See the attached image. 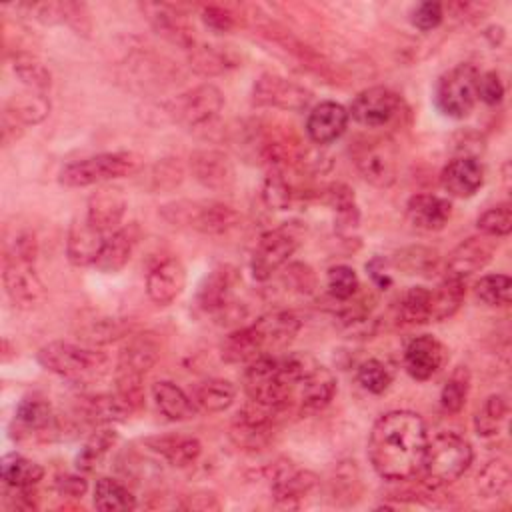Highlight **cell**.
Instances as JSON below:
<instances>
[{
	"instance_id": "cell-1",
	"label": "cell",
	"mask_w": 512,
	"mask_h": 512,
	"mask_svg": "<svg viewBox=\"0 0 512 512\" xmlns=\"http://www.w3.org/2000/svg\"><path fill=\"white\" fill-rule=\"evenodd\" d=\"M428 444L424 420L412 410L382 414L368 436V460L384 480H410L422 470Z\"/></svg>"
},
{
	"instance_id": "cell-2",
	"label": "cell",
	"mask_w": 512,
	"mask_h": 512,
	"mask_svg": "<svg viewBox=\"0 0 512 512\" xmlns=\"http://www.w3.org/2000/svg\"><path fill=\"white\" fill-rule=\"evenodd\" d=\"M38 362L44 370L82 386L100 382L110 372V358L106 352L64 340L44 344L38 350Z\"/></svg>"
},
{
	"instance_id": "cell-3",
	"label": "cell",
	"mask_w": 512,
	"mask_h": 512,
	"mask_svg": "<svg viewBox=\"0 0 512 512\" xmlns=\"http://www.w3.org/2000/svg\"><path fill=\"white\" fill-rule=\"evenodd\" d=\"M160 356V342L152 332L134 334L122 346L116 364V394L126 400L134 410L144 404L142 380Z\"/></svg>"
},
{
	"instance_id": "cell-4",
	"label": "cell",
	"mask_w": 512,
	"mask_h": 512,
	"mask_svg": "<svg viewBox=\"0 0 512 512\" xmlns=\"http://www.w3.org/2000/svg\"><path fill=\"white\" fill-rule=\"evenodd\" d=\"M472 446L456 432H438L436 436H428L422 474L428 486L442 488L458 480L468 466L472 464Z\"/></svg>"
},
{
	"instance_id": "cell-5",
	"label": "cell",
	"mask_w": 512,
	"mask_h": 512,
	"mask_svg": "<svg viewBox=\"0 0 512 512\" xmlns=\"http://www.w3.org/2000/svg\"><path fill=\"white\" fill-rule=\"evenodd\" d=\"M160 216L172 226L190 228L210 236L226 234L240 222V214L218 200H174L160 206Z\"/></svg>"
},
{
	"instance_id": "cell-6",
	"label": "cell",
	"mask_w": 512,
	"mask_h": 512,
	"mask_svg": "<svg viewBox=\"0 0 512 512\" xmlns=\"http://www.w3.org/2000/svg\"><path fill=\"white\" fill-rule=\"evenodd\" d=\"M140 170L142 158L134 152H102L66 164L60 170L58 180L68 188H84L124 176H134Z\"/></svg>"
},
{
	"instance_id": "cell-7",
	"label": "cell",
	"mask_w": 512,
	"mask_h": 512,
	"mask_svg": "<svg viewBox=\"0 0 512 512\" xmlns=\"http://www.w3.org/2000/svg\"><path fill=\"white\" fill-rule=\"evenodd\" d=\"M246 398L270 408L288 412L294 406V390L282 372L280 358L264 354L246 364L242 374Z\"/></svg>"
},
{
	"instance_id": "cell-8",
	"label": "cell",
	"mask_w": 512,
	"mask_h": 512,
	"mask_svg": "<svg viewBox=\"0 0 512 512\" xmlns=\"http://www.w3.org/2000/svg\"><path fill=\"white\" fill-rule=\"evenodd\" d=\"M478 76L472 64H458L444 72L434 90L436 108L448 118H466L478 102Z\"/></svg>"
},
{
	"instance_id": "cell-9",
	"label": "cell",
	"mask_w": 512,
	"mask_h": 512,
	"mask_svg": "<svg viewBox=\"0 0 512 512\" xmlns=\"http://www.w3.org/2000/svg\"><path fill=\"white\" fill-rule=\"evenodd\" d=\"M302 228L296 222H286L278 228L264 232L252 252L250 272L256 280L264 282L272 278L284 264H288L290 256L300 246Z\"/></svg>"
},
{
	"instance_id": "cell-10",
	"label": "cell",
	"mask_w": 512,
	"mask_h": 512,
	"mask_svg": "<svg viewBox=\"0 0 512 512\" xmlns=\"http://www.w3.org/2000/svg\"><path fill=\"white\" fill-rule=\"evenodd\" d=\"M284 414L286 412L278 408L248 400L232 420L230 438L244 450H260L272 440V434Z\"/></svg>"
},
{
	"instance_id": "cell-11",
	"label": "cell",
	"mask_w": 512,
	"mask_h": 512,
	"mask_svg": "<svg viewBox=\"0 0 512 512\" xmlns=\"http://www.w3.org/2000/svg\"><path fill=\"white\" fill-rule=\"evenodd\" d=\"M224 108V94L218 86L206 82L178 94L168 104V114L186 128H202L210 124Z\"/></svg>"
},
{
	"instance_id": "cell-12",
	"label": "cell",
	"mask_w": 512,
	"mask_h": 512,
	"mask_svg": "<svg viewBox=\"0 0 512 512\" xmlns=\"http://www.w3.org/2000/svg\"><path fill=\"white\" fill-rule=\"evenodd\" d=\"M354 164L360 176L376 188H388L398 174V152L388 138H370L354 148Z\"/></svg>"
},
{
	"instance_id": "cell-13",
	"label": "cell",
	"mask_w": 512,
	"mask_h": 512,
	"mask_svg": "<svg viewBox=\"0 0 512 512\" xmlns=\"http://www.w3.org/2000/svg\"><path fill=\"white\" fill-rule=\"evenodd\" d=\"M252 102L256 106L278 108L286 112L306 110L312 102V92L284 76L278 74H262L252 88Z\"/></svg>"
},
{
	"instance_id": "cell-14",
	"label": "cell",
	"mask_w": 512,
	"mask_h": 512,
	"mask_svg": "<svg viewBox=\"0 0 512 512\" xmlns=\"http://www.w3.org/2000/svg\"><path fill=\"white\" fill-rule=\"evenodd\" d=\"M402 112V98L384 86L362 90L350 104L348 116L366 128H384L392 124Z\"/></svg>"
},
{
	"instance_id": "cell-15",
	"label": "cell",
	"mask_w": 512,
	"mask_h": 512,
	"mask_svg": "<svg viewBox=\"0 0 512 512\" xmlns=\"http://www.w3.org/2000/svg\"><path fill=\"white\" fill-rule=\"evenodd\" d=\"M60 432L58 418L52 412V406L46 398L32 394L20 400L12 420V438H40L48 440L52 434Z\"/></svg>"
},
{
	"instance_id": "cell-16",
	"label": "cell",
	"mask_w": 512,
	"mask_h": 512,
	"mask_svg": "<svg viewBox=\"0 0 512 512\" xmlns=\"http://www.w3.org/2000/svg\"><path fill=\"white\" fill-rule=\"evenodd\" d=\"M4 290L14 306L22 310H30L38 306L44 296V284L36 272L32 260L20 258H4Z\"/></svg>"
},
{
	"instance_id": "cell-17",
	"label": "cell",
	"mask_w": 512,
	"mask_h": 512,
	"mask_svg": "<svg viewBox=\"0 0 512 512\" xmlns=\"http://www.w3.org/2000/svg\"><path fill=\"white\" fill-rule=\"evenodd\" d=\"M238 270L228 264L212 268L196 292V304L206 314H228L234 308V290L238 286Z\"/></svg>"
},
{
	"instance_id": "cell-18",
	"label": "cell",
	"mask_w": 512,
	"mask_h": 512,
	"mask_svg": "<svg viewBox=\"0 0 512 512\" xmlns=\"http://www.w3.org/2000/svg\"><path fill=\"white\" fill-rule=\"evenodd\" d=\"M190 172L198 184L208 190H230L236 180L232 160L214 148L196 150L190 156Z\"/></svg>"
},
{
	"instance_id": "cell-19",
	"label": "cell",
	"mask_w": 512,
	"mask_h": 512,
	"mask_svg": "<svg viewBox=\"0 0 512 512\" xmlns=\"http://www.w3.org/2000/svg\"><path fill=\"white\" fill-rule=\"evenodd\" d=\"M446 362V346L432 334H420L406 344L404 368L414 380L432 378Z\"/></svg>"
},
{
	"instance_id": "cell-20",
	"label": "cell",
	"mask_w": 512,
	"mask_h": 512,
	"mask_svg": "<svg viewBox=\"0 0 512 512\" xmlns=\"http://www.w3.org/2000/svg\"><path fill=\"white\" fill-rule=\"evenodd\" d=\"M152 28L164 36L168 42L192 50L194 44V30L188 22V18L170 4H158V2H146L140 6Z\"/></svg>"
},
{
	"instance_id": "cell-21",
	"label": "cell",
	"mask_w": 512,
	"mask_h": 512,
	"mask_svg": "<svg viewBox=\"0 0 512 512\" xmlns=\"http://www.w3.org/2000/svg\"><path fill=\"white\" fill-rule=\"evenodd\" d=\"M128 200L124 192L116 186H100L90 194L86 204V218L104 234H112L120 228V222L126 214Z\"/></svg>"
},
{
	"instance_id": "cell-22",
	"label": "cell",
	"mask_w": 512,
	"mask_h": 512,
	"mask_svg": "<svg viewBox=\"0 0 512 512\" xmlns=\"http://www.w3.org/2000/svg\"><path fill=\"white\" fill-rule=\"evenodd\" d=\"M442 188L454 198H470L484 184V168L472 154L452 158L440 174Z\"/></svg>"
},
{
	"instance_id": "cell-23",
	"label": "cell",
	"mask_w": 512,
	"mask_h": 512,
	"mask_svg": "<svg viewBox=\"0 0 512 512\" xmlns=\"http://www.w3.org/2000/svg\"><path fill=\"white\" fill-rule=\"evenodd\" d=\"M108 234L88 222L86 216L72 220L66 238V256L74 266H94Z\"/></svg>"
},
{
	"instance_id": "cell-24",
	"label": "cell",
	"mask_w": 512,
	"mask_h": 512,
	"mask_svg": "<svg viewBox=\"0 0 512 512\" xmlns=\"http://www.w3.org/2000/svg\"><path fill=\"white\" fill-rule=\"evenodd\" d=\"M186 286V268L178 258L158 262L146 276V294L158 306L172 304Z\"/></svg>"
},
{
	"instance_id": "cell-25",
	"label": "cell",
	"mask_w": 512,
	"mask_h": 512,
	"mask_svg": "<svg viewBox=\"0 0 512 512\" xmlns=\"http://www.w3.org/2000/svg\"><path fill=\"white\" fill-rule=\"evenodd\" d=\"M338 388L336 376L322 364H314L294 388V404L302 410H322L330 404Z\"/></svg>"
},
{
	"instance_id": "cell-26",
	"label": "cell",
	"mask_w": 512,
	"mask_h": 512,
	"mask_svg": "<svg viewBox=\"0 0 512 512\" xmlns=\"http://www.w3.org/2000/svg\"><path fill=\"white\" fill-rule=\"evenodd\" d=\"M494 254V240L492 236H470L464 242H460L446 260V274L468 278L470 274L482 270Z\"/></svg>"
},
{
	"instance_id": "cell-27",
	"label": "cell",
	"mask_w": 512,
	"mask_h": 512,
	"mask_svg": "<svg viewBox=\"0 0 512 512\" xmlns=\"http://www.w3.org/2000/svg\"><path fill=\"white\" fill-rule=\"evenodd\" d=\"M348 118V110L342 104L324 100L310 110L306 120V134L318 146L330 144L346 132Z\"/></svg>"
},
{
	"instance_id": "cell-28",
	"label": "cell",
	"mask_w": 512,
	"mask_h": 512,
	"mask_svg": "<svg viewBox=\"0 0 512 512\" xmlns=\"http://www.w3.org/2000/svg\"><path fill=\"white\" fill-rule=\"evenodd\" d=\"M252 328L256 330L264 354H272V352H280L284 348H288V344L296 338L298 330H300V318L294 312L288 310H276L270 314L260 316Z\"/></svg>"
},
{
	"instance_id": "cell-29",
	"label": "cell",
	"mask_w": 512,
	"mask_h": 512,
	"mask_svg": "<svg viewBox=\"0 0 512 512\" xmlns=\"http://www.w3.org/2000/svg\"><path fill=\"white\" fill-rule=\"evenodd\" d=\"M138 240H140V226L136 222L120 226L118 230L108 234L94 266L104 274L120 272L132 258Z\"/></svg>"
},
{
	"instance_id": "cell-30",
	"label": "cell",
	"mask_w": 512,
	"mask_h": 512,
	"mask_svg": "<svg viewBox=\"0 0 512 512\" xmlns=\"http://www.w3.org/2000/svg\"><path fill=\"white\" fill-rule=\"evenodd\" d=\"M144 444L150 452H154L156 456H160L174 468H188L202 454L200 440L194 436H188V434L150 436L144 440Z\"/></svg>"
},
{
	"instance_id": "cell-31",
	"label": "cell",
	"mask_w": 512,
	"mask_h": 512,
	"mask_svg": "<svg viewBox=\"0 0 512 512\" xmlns=\"http://www.w3.org/2000/svg\"><path fill=\"white\" fill-rule=\"evenodd\" d=\"M406 214L414 228L424 232H438L448 224L452 216V204L446 198L434 194H416L408 200Z\"/></svg>"
},
{
	"instance_id": "cell-32",
	"label": "cell",
	"mask_w": 512,
	"mask_h": 512,
	"mask_svg": "<svg viewBox=\"0 0 512 512\" xmlns=\"http://www.w3.org/2000/svg\"><path fill=\"white\" fill-rule=\"evenodd\" d=\"M30 14L42 24H66L78 34L90 32L88 8L80 2H40L30 4Z\"/></svg>"
},
{
	"instance_id": "cell-33",
	"label": "cell",
	"mask_w": 512,
	"mask_h": 512,
	"mask_svg": "<svg viewBox=\"0 0 512 512\" xmlns=\"http://www.w3.org/2000/svg\"><path fill=\"white\" fill-rule=\"evenodd\" d=\"M316 486V476L308 470H300L292 464L276 466L270 482V490L276 502L294 504L304 498Z\"/></svg>"
},
{
	"instance_id": "cell-34",
	"label": "cell",
	"mask_w": 512,
	"mask_h": 512,
	"mask_svg": "<svg viewBox=\"0 0 512 512\" xmlns=\"http://www.w3.org/2000/svg\"><path fill=\"white\" fill-rule=\"evenodd\" d=\"M326 198L336 212V218H334L336 234L344 240L356 238V232L360 226V212L356 206L354 192L346 184H332L326 190Z\"/></svg>"
},
{
	"instance_id": "cell-35",
	"label": "cell",
	"mask_w": 512,
	"mask_h": 512,
	"mask_svg": "<svg viewBox=\"0 0 512 512\" xmlns=\"http://www.w3.org/2000/svg\"><path fill=\"white\" fill-rule=\"evenodd\" d=\"M152 398L162 412L172 422H184L196 416V404L180 386L170 380H158L152 384Z\"/></svg>"
},
{
	"instance_id": "cell-36",
	"label": "cell",
	"mask_w": 512,
	"mask_h": 512,
	"mask_svg": "<svg viewBox=\"0 0 512 512\" xmlns=\"http://www.w3.org/2000/svg\"><path fill=\"white\" fill-rule=\"evenodd\" d=\"M220 356L228 364H248L260 356H264L262 342L256 334V330L250 326L238 328L224 336L220 344Z\"/></svg>"
},
{
	"instance_id": "cell-37",
	"label": "cell",
	"mask_w": 512,
	"mask_h": 512,
	"mask_svg": "<svg viewBox=\"0 0 512 512\" xmlns=\"http://www.w3.org/2000/svg\"><path fill=\"white\" fill-rule=\"evenodd\" d=\"M466 296V280L446 274L442 282L430 290V320L440 322L456 314Z\"/></svg>"
},
{
	"instance_id": "cell-38",
	"label": "cell",
	"mask_w": 512,
	"mask_h": 512,
	"mask_svg": "<svg viewBox=\"0 0 512 512\" xmlns=\"http://www.w3.org/2000/svg\"><path fill=\"white\" fill-rule=\"evenodd\" d=\"M50 112V100L46 92L30 90L14 94L6 104V114L12 116L18 124H38L42 122Z\"/></svg>"
},
{
	"instance_id": "cell-39",
	"label": "cell",
	"mask_w": 512,
	"mask_h": 512,
	"mask_svg": "<svg viewBox=\"0 0 512 512\" xmlns=\"http://www.w3.org/2000/svg\"><path fill=\"white\" fill-rule=\"evenodd\" d=\"M192 400L206 412H224L236 400V386L224 378H208L196 384Z\"/></svg>"
},
{
	"instance_id": "cell-40",
	"label": "cell",
	"mask_w": 512,
	"mask_h": 512,
	"mask_svg": "<svg viewBox=\"0 0 512 512\" xmlns=\"http://www.w3.org/2000/svg\"><path fill=\"white\" fill-rule=\"evenodd\" d=\"M44 476V468L18 454V452H10L2 458L0 462V478L6 486H20V488H34Z\"/></svg>"
},
{
	"instance_id": "cell-41",
	"label": "cell",
	"mask_w": 512,
	"mask_h": 512,
	"mask_svg": "<svg viewBox=\"0 0 512 512\" xmlns=\"http://www.w3.org/2000/svg\"><path fill=\"white\" fill-rule=\"evenodd\" d=\"M238 64L240 58L228 46H194L190 50V66L202 76H216Z\"/></svg>"
},
{
	"instance_id": "cell-42",
	"label": "cell",
	"mask_w": 512,
	"mask_h": 512,
	"mask_svg": "<svg viewBox=\"0 0 512 512\" xmlns=\"http://www.w3.org/2000/svg\"><path fill=\"white\" fill-rule=\"evenodd\" d=\"M94 506L102 512H126L136 508V496L120 480L102 476L94 484Z\"/></svg>"
},
{
	"instance_id": "cell-43",
	"label": "cell",
	"mask_w": 512,
	"mask_h": 512,
	"mask_svg": "<svg viewBox=\"0 0 512 512\" xmlns=\"http://www.w3.org/2000/svg\"><path fill=\"white\" fill-rule=\"evenodd\" d=\"M396 320L404 326L430 322V290L424 286H410L398 300Z\"/></svg>"
},
{
	"instance_id": "cell-44",
	"label": "cell",
	"mask_w": 512,
	"mask_h": 512,
	"mask_svg": "<svg viewBox=\"0 0 512 512\" xmlns=\"http://www.w3.org/2000/svg\"><path fill=\"white\" fill-rule=\"evenodd\" d=\"M116 440H118V434L110 428H100L92 432V436L84 442V446L76 454V468L84 474L94 472L100 466V462L106 458L110 448L116 444Z\"/></svg>"
},
{
	"instance_id": "cell-45",
	"label": "cell",
	"mask_w": 512,
	"mask_h": 512,
	"mask_svg": "<svg viewBox=\"0 0 512 512\" xmlns=\"http://www.w3.org/2000/svg\"><path fill=\"white\" fill-rule=\"evenodd\" d=\"M298 198L296 188L286 178L284 170H270L262 182V200L272 210H288Z\"/></svg>"
},
{
	"instance_id": "cell-46",
	"label": "cell",
	"mask_w": 512,
	"mask_h": 512,
	"mask_svg": "<svg viewBox=\"0 0 512 512\" xmlns=\"http://www.w3.org/2000/svg\"><path fill=\"white\" fill-rule=\"evenodd\" d=\"M12 68H14V74L20 78V82L30 90L46 92L52 84L50 70L32 54H26V52L16 54Z\"/></svg>"
},
{
	"instance_id": "cell-47",
	"label": "cell",
	"mask_w": 512,
	"mask_h": 512,
	"mask_svg": "<svg viewBox=\"0 0 512 512\" xmlns=\"http://www.w3.org/2000/svg\"><path fill=\"white\" fill-rule=\"evenodd\" d=\"M510 486V466L504 460H490L476 478V488L482 498H498Z\"/></svg>"
},
{
	"instance_id": "cell-48",
	"label": "cell",
	"mask_w": 512,
	"mask_h": 512,
	"mask_svg": "<svg viewBox=\"0 0 512 512\" xmlns=\"http://www.w3.org/2000/svg\"><path fill=\"white\" fill-rule=\"evenodd\" d=\"M470 390V372L466 366H458L440 392V406L448 414H458L468 398Z\"/></svg>"
},
{
	"instance_id": "cell-49",
	"label": "cell",
	"mask_w": 512,
	"mask_h": 512,
	"mask_svg": "<svg viewBox=\"0 0 512 512\" xmlns=\"http://www.w3.org/2000/svg\"><path fill=\"white\" fill-rule=\"evenodd\" d=\"M508 414V402L502 394H490L482 408L474 416V428L480 436H494L500 430V424L504 422Z\"/></svg>"
},
{
	"instance_id": "cell-50",
	"label": "cell",
	"mask_w": 512,
	"mask_h": 512,
	"mask_svg": "<svg viewBox=\"0 0 512 512\" xmlns=\"http://www.w3.org/2000/svg\"><path fill=\"white\" fill-rule=\"evenodd\" d=\"M474 294L486 306H506L512 296V280L506 274H486L474 284Z\"/></svg>"
},
{
	"instance_id": "cell-51",
	"label": "cell",
	"mask_w": 512,
	"mask_h": 512,
	"mask_svg": "<svg viewBox=\"0 0 512 512\" xmlns=\"http://www.w3.org/2000/svg\"><path fill=\"white\" fill-rule=\"evenodd\" d=\"M356 378H358V384L364 390H368L370 394H382V392H386L390 388L394 374L388 368V364H384L382 360L370 358V360H364L358 366Z\"/></svg>"
},
{
	"instance_id": "cell-52",
	"label": "cell",
	"mask_w": 512,
	"mask_h": 512,
	"mask_svg": "<svg viewBox=\"0 0 512 512\" xmlns=\"http://www.w3.org/2000/svg\"><path fill=\"white\" fill-rule=\"evenodd\" d=\"M436 264H438L436 250H430L424 246L406 248V250L398 252V256H396V266L402 268L406 274L430 276V272L434 274Z\"/></svg>"
},
{
	"instance_id": "cell-53",
	"label": "cell",
	"mask_w": 512,
	"mask_h": 512,
	"mask_svg": "<svg viewBox=\"0 0 512 512\" xmlns=\"http://www.w3.org/2000/svg\"><path fill=\"white\" fill-rule=\"evenodd\" d=\"M476 226L482 234L492 236V238H500V236H508L512 230V208L508 202H502L498 206L488 208L486 212H482L476 220Z\"/></svg>"
},
{
	"instance_id": "cell-54",
	"label": "cell",
	"mask_w": 512,
	"mask_h": 512,
	"mask_svg": "<svg viewBox=\"0 0 512 512\" xmlns=\"http://www.w3.org/2000/svg\"><path fill=\"white\" fill-rule=\"evenodd\" d=\"M326 286L334 300H348L358 292L360 282L354 268L346 264H336L326 274Z\"/></svg>"
},
{
	"instance_id": "cell-55",
	"label": "cell",
	"mask_w": 512,
	"mask_h": 512,
	"mask_svg": "<svg viewBox=\"0 0 512 512\" xmlns=\"http://www.w3.org/2000/svg\"><path fill=\"white\" fill-rule=\"evenodd\" d=\"M126 324L116 320V318H98V320H92L88 322V326L82 330V338L88 342V344H108L116 338H120L122 334H126Z\"/></svg>"
},
{
	"instance_id": "cell-56",
	"label": "cell",
	"mask_w": 512,
	"mask_h": 512,
	"mask_svg": "<svg viewBox=\"0 0 512 512\" xmlns=\"http://www.w3.org/2000/svg\"><path fill=\"white\" fill-rule=\"evenodd\" d=\"M182 168L178 162L166 158L156 162L150 168V176H148V186L154 192H162V190H170L174 186H178L182 182Z\"/></svg>"
},
{
	"instance_id": "cell-57",
	"label": "cell",
	"mask_w": 512,
	"mask_h": 512,
	"mask_svg": "<svg viewBox=\"0 0 512 512\" xmlns=\"http://www.w3.org/2000/svg\"><path fill=\"white\" fill-rule=\"evenodd\" d=\"M442 18H444V6L440 2H420L410 16L412 24L422 32H428L440 26Z\"/></svg>"
},
{
	"instance_id": "cell-58",
	"label": "cell",
	"mask_w": 512,
	"mask_h": 512,
	"mask_svg": "<svg viewBox=\"0 0 512 512\" xmlns=\"http://www.w3.org/2000/svg\"><path fill=\"white\" fill-rule=\"evenodd\" d=\"M502 96H504V84L498 72L490 70L478 76V100H482L488 106H496L502 102Z\"/></svg>"
},
{
	"instance_id": "cell-59",
	"label": "cell",
	"mask_w": 512,
	"mask_h": 512,
	"mask_svg": "<svg viewBox=\"0 0 512 512\" xmlns=\"http://www.w3.org/2000/svg\"><path fill=\"white\" fill-rule=\"evenodd\" d=\"M202 22L208 30L216 34H226L236 26V18L228 8L222 6H204L202 8Z\"/></svg>"
},
{
	"instance_id": "cell-60",
	"label": "cell",
	"mask_w": 512,
	"mask_h": 512,
	"mask_svg": "<svg viewBox=\"0 0 512 512\" xmlns=\"http://www.w3.org/2000/svg\"><path fill=\"white\" fill-rule=\"evenodd\" d=\"M284 278H286L288 286H292V290H296L300 294H310L316 286V276H314L312 268L306 264H290L286 268Z\"/></svg>"
},
{
	"instance_id": "cell-61",
	"label": "cell",
	"mask_w": 512,
	"mask_h": 512,
	"mask_svg": "<svg viewBox=\"0 0 512 512\" xmlns=\"http://www.w3.org/2000/svg\"><path fill=\"white\" fill-rule=\"evenodd\" d=\"M56 488L64 496L78 498V496H84V492L88 490V482L84 480V476H78V474H62L56 478Z\"/></svg>"
},
{
	"instance_id": "cell-62",
	"label": "cell",
	"mask_w": 512,
	"mask_h": 512,
	"mask_svg": "<svg viewBox=\"0 0 512 512\" xmlns=\"http://www.w3.org/2000/svg\"><path fill=\"white\" fill-rule=\"evenodd\" d=\"M366 270H368L370 280H372L380 290H386V288L392 284V278H390V274L386 272V262H384V258H380V256L372 258V260L366 264Z\"/></svg>"
},
{
	"instance_id": "cell-63",
	"label": "cell",
	"mask_w": 512,
	"mask_h": 512,
	"mask_svg": "<svg viewBox=\"0 0 512 512\" xmlns=\"http://www.w3.org/2000/svg\"><path fill=\"white\" fill-rule=\"evenodd\" d=\"M188 502H184L182 506L188 508V510H218L220 508V502L216 500L214 494H208V492H198V494H190L186 496Z\"/></svg>"
}]
</instances>
